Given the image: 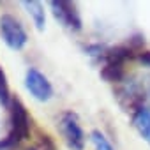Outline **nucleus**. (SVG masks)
I'll return each mask as SVG.
<instances>
[{"label": "nucleus", "instance_id": "f257e3e1", "mask_svg": "<svg viewBox=\"0 0 150 150\" xmlns=\"http://www.w3.org/2000/svg\"><path fill=\"white\" fill-rule=\"evenodd\" d=\"M9 118H11V129L7 132V136L0 141V150H11V148L18 146L30 134V117L20 99L11 101Z\"/></svg>", "mask_w": 150, "mask_h": 150}, {"label": "nucleus", "instance_id": "f03ea898", "mask_svg": "<svg viewBox=\"0 0 150 150\" xmlns=\"http://www.w3.org/2000/svg\"><path fill=\"white\" fill-rule=\"evenodd\" d=\"M129 58H132V48L131 46H117V48L106 50L104 67L101 69V76L111 83L120 81L124 76V65Z\"/></svg>", "mask_w": 150, "mask_h": 150}, {"label": "nucleus", "instance_id": "7ed1b4c3", "mask_svg": "<svg viewBox=\"0 0 150 150\" xmlns=\"http://www.w3.org/2000/svg\"><path fill=\"white\" fill-rule=\"evenodd\" d=\"M58 129L65 139V143L69 145V148L72 150H83L85 146V132L80 125V120L76 117V113L72 111H64L58 118Z\"/></svg>", "mask_w": 150, "mask_h": 150}, {"label": "nucleus", "instance_id": "20e7f679", "mask_svg": "<svg viewBox=\"0 0 150 150\" xmlns=\"http://www.w3.org/2000/svg\"><path fill=\"white\" fill-rule=\"evenodd\" d=\"M0 34H2V39L6 41V44L16 51L23 50L28 41V35H27L23 25L11 14L0 16Z\"/></svg>", "mask_w": 150, "mask_h": 150}, {"label": "nucleus", "instance_id": "39448f33", "mask_svg": "<svg viewBox=\"0 0 150 150\" xmlns=\"http://www.w3.org/2000/svg\"><path fill=\"white\" fill-rule=\"evenodd\" d=\"M53 16L69 30L78 32L81 30V18H80V11L76 7V4L72 2H64V0H53L50 4Z\"/></svg>", "mask_w": 150, "mask_h": 150}, {"label": "nucleus", "instance_id": "423d86ee", "mask_svg": "<svg viewBox=\"0 0 150 150\" xmlns=\"http://www.w3.org/2000/svg\"><path fill=\"white\" fill-rule=\"evenodd\" d=\"M25 87L37 101H42V103L50 101L53 96V87L48 81V78L34 67H30L25 74Z\"/></svg>", "mask_w": 150, "mask_h": 150}, {"label": "nucleus", "instance_id": "0eeeda50", "mask_svg": "<svg viewBox=\"0 0 150 150\" xmlns=\"http://www.w3.org/2000/svg\"><path fill=\"white\" fill-rule=\"evenodd\" d=\"M132 124H134L136 131L143 136V139H146L150 143V110L148 108L136 110V113L132 117Z\"/></svg>", "mask_w": 150, "mask_h": 150}, {"label": "nucleus", "instance_id": "6e6552de", "mask_svg": "<svg viewBox=\"0 0 150 150\" xmlns=\"http://www.w3.org/2000/svg\"><path fill=\"white\" fill-rule=\"evenodd\" d=\"M23 6H25V9L28 11V14L32 16V20H34L37 30H42V28H44V21H46L42 4H41V2H35V0H25Z\"/></svg>", "mask_w": 150, "mask_h": 150}, {"label": "nucleus", "instance_id": "1a4fd4ad", "mask_svg": "<svg viewBox=\"0 0 150 150\" xmlns=\"http://www.w3.org/2000/svg\"><path fill=\"white\" fill-rule=\"evenodd\" d=\"M90 139H92L96 150H115L113 145L108 141V138H106L101 131H92V132H90Z\"/></svg>", "mask_w": 150, "mask_h": 150}, {"label": "nucleus", "instance_id": "9d476101", "mask_svg": "<svg viewBox=\"0 0 150 150\" xmlns=\"http://www.w3.org/2000/svg\"><path fill=\"white\" fill-rule=\"evenodd\" d=\"M11 101L13 99H11V94H9V83H7V78H6L2 67H0V103L9 106Z\"/></svg>", "mask_w": 150, "mask_h": 150}, {"label": "nucleus", "instance_id": "9b49d317", "mask_svg": "<svg viewBox=\"0 0 150 150\" xmlns=\"http://www.w3.org/2000/svg\"><path fill=\"white\" fill-rule=\"evenodd\" d=\"M39 138H41V146L44 150H55V143L51 141V138L48 134H41Z\"/></svg>", "mask_w": 150, "mask_h": 150}, {"label": "nucleus", "instance_id": "f8f14e48", "mask_svg": "<svg viewBox=\"0 0 150 150\" xmlns=\"http://www.w3.org/2000/svg\"><path fill=\"white\" fill-rule=\"evenodd\" d=\"M139 62L146 67H150V51H141L139 53Z\"/></svg>", "mask_w": 150, "mask_h": 150}, {"label": "nucleus", "instance_id": "ddd939ff", "mask_svg": "<svg viewBox=\"0 0 150 150\" xmlns=\"http://www.w3.org/2000/svg\"><path fill=\"white\" fill-rule=\"evenodd\" d=\"M27 150H37V148H35V146H32V148H27Z\"/></svg>", "mask_w": 150, "mask_h": 150}]
</instances>
